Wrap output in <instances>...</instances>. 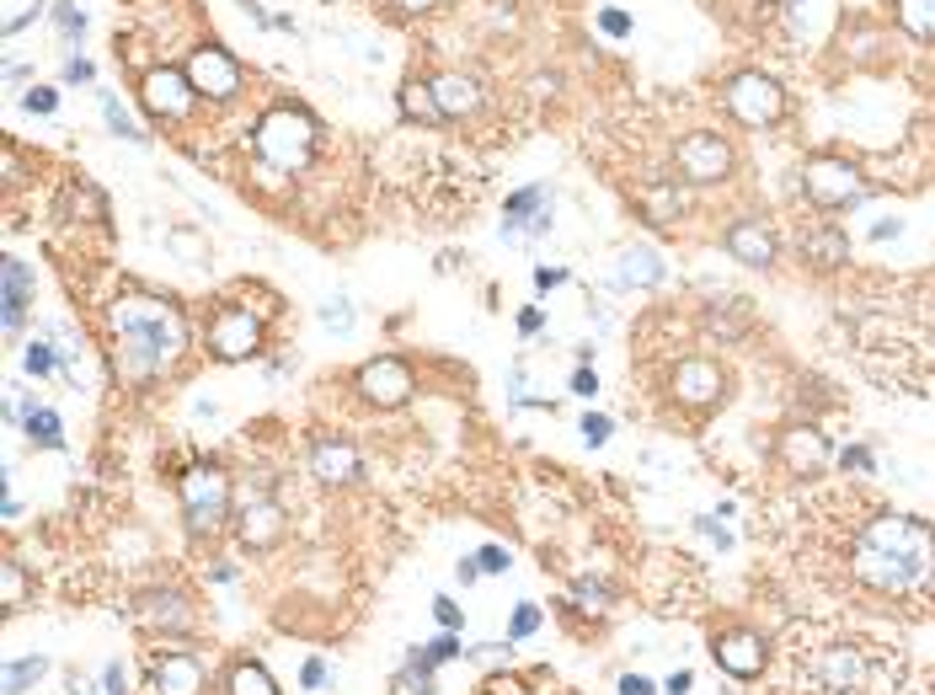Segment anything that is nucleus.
Here are the masks:
<instances>
[{
  "label": "nucleus",
  "mask_w": 935,
  "mask_h": 695,
  "mask_svg": "<svg viewBox=\"0 0 935 695\" xmlns=\"http://www.w3.org/2000/svg\"><path fill=\"white\" fill-rule=\"evenodd\" d=\"M850 573L871 594H920L935 583V535L909 514H877L855 540Z\"/></svg>",
  "instance_id": "1"
},
{
  "label": "nucleus",
  "mask_w": 935,
  "mask_h": 695,
  "mask_svg": "<svg viewBox=\"0 0 935 695\" xmlns=\"http://www.w3.org/2000/svg\"><path fill=\"white\" fill-rule=\"evenodd\" d=\"M108 316L119 332V365L128 380H150L188 354V316L161 294H119Z\"/></svg>",
  "instance_id": "2"
},
{
  "label": "nucleus",
  "mask_w": 935,
  "mask_h": 695,
  "mask_svg": "<svg viewBox=\"0 0 935 695\" xmlns=\"http://www.w3.org/2000/svg\"><path fill=\"white\" fill-rule=\"evenodd\" d=\"M177 503H182V525L193 540H214L236 525V492H230V477L219 466H188L177 477Z\"/></svg>",
  "instance_id": "3"
},
{
  "label": "nucleus",
  "mask_w": 935,
  "mask_h": 695,
  "mask_svg": "<svg viewBox=\"0 0 935 695\" xmlns=\"http://www.w3.org/2000/svg\"><path fill=\"white\" fill-rule=\"evenodd\" d=\"M251 145H257L262 171H305L311 156H316V123L300 108H273V113L257 119Z\"/></svg>",
  "instance_id": "4"
},
{
  "label": "nucleus",
  "mask_w": 935,
  "mask_h": 695,
  "mask_svg": "<svg viewBox=\"0 0 935 695\" xmlns=\"http://www.w3.org/2000/svg\"><path fill=\"white\" fill-rule=\"evenodd\" d=\"M262 343H268V327H262V316H257L251 305H219L214 322H209V332H204V348L219 359V365H246V359H257Z\"/></svg>",
  "instance_id": "5"
},
{
  "label": "nucleus",
  "mask_w": 935,
  "mask_h": 695,
  "mask_svg": "<svg viewBox=\"0 0 935 695\" xmlns=\"http://www.w3.org/2000/svg\"><path fill=\"white\" fill-rule=\"evenodd\" d=\"M145 691L150 695H209V669L199 648L188 637L177 642H161L150 653V674H145Z\"/></svg>",
  "instance_id": "6"
},
{
  "label": "nucleus",
  "mask_w": 935,
  "mask_h": 695,
  "mask_svg": "<svg viewBox=\"0 0 935 695\" xmlns=\"http://www.w3.org/2000/svg\"><path fill=\"white\" fill-rule=\"evenodd\" d=\"M353 391L364 396L369 407L380 412H396L412 402V391H417V374H412L407 359H396V354H380V359H369L359 374H353Z\"/></svg>",
  "instance_id": "7"
},
{
  "label": "nucleus",
  "mask_w": 935,
  "mask_h": 695,
  "mask_svg": "<svg viewBox=\"0 0 935 695\" xmlns=\"http://www.w3.org/2000/svg\"><path fill=\"white\" fill-rule=\"evenodd\" d=\"M802 193H808L818 209H850V204L866 199L860 171H855L850 161H840V156H813V161L802 166Z\"/></svg>",
  "instance_id": "8"
},
{
  "label": "nucleus",
  "mask_w": 935,
  "mask_h": 695,
  "mask_svg": "<svg viewBox=\"0 0 935 695\" xmlns=\"http://www.w3.org/2000/svg\"><path fill=\"white\" fill-rule=\"evenodd\" d=\"M134 620L145 626V631H156L161 642H177V637H188L193 631V599L182 594V588H145V594H134Z\"/></svg>",
  "instance_id": "9"
},
{
  "label": "nucleus",
  "mask_w": 935,
  "mask_h": 695,
  "mask_svg": "<svg viewBox=\"0 0 935 695\" xmlns=\"http://www.w3.org/2000/svg\"><path fill=\"white\" fill-rule=\"evenodd\" d=\"M711 663L728 674V680H759L770 669V642L748 626H728L711 637Z\"/></svg>",
  "instance_id": "10"
},
{
  "label": "nucleus",
  "mask_w": 935,
  "mask_h": 695,
  "mask_svg": "<svg viewBox=\"0 0 935 695\" xmlns=\"http://www.w3.org/2000/svg\"><path fill=\"white\" fill-rule=\"evenodd\" d=\"M674 166H679V177H685V182L711 188V182H722V177L732 171V145L722 139V134H711V128H695L690 139H679Z\"/></svg>",
  "instance_id": "11"
},
{
  "label": "nucleus",
  "mask_w": 935,
  "mask_h": 695,
  "mask_svg": "<svg viewBox=\"0 0 935 695\" xmlns=\"http://www.w3.org/2000/svg\"><path fill=\"white\" fill-rule=\"evenodd\" d=\"M230 535H236V546H241V551H273V546L289 535L284 503H279V497H246L241 508H236Z\"/></svg>",
  "instance_id": "12"
},
{
  "label": "nucleus",
  "mask_w": 935,
  "mask_h": 695,
  "mask_svg": "<svg viewBox=\"0 0 935 695\" xmlns=\"http://www.w3.org/2000/svg\"><path fill=\"white\" fill-rule=\"evenodd\" d=\"M780 108H786V97H780V86L770 76H732L728 81V113L737 123H748V128H765V123L780 119Z\"/></svg>",
  "instance_id": "13"
},
{
  "label": "nucleus",
  "mask_w": 935,
  "mask_h": 695,
  "mask_svg": "<svg viewBox=\"0 0 935 695\" xmlns=\"http://www.w3.org/2000/svg\"><path fill=\"white\" fill-rule=\"evenodd\" d=\"M188 81H193L199 97L225 102V97H236V91H241V65H236L219 43H204V48H193V54H188Z\"/></svg>",
  "instance_id": "14"
},
{
  "label": "nucleus",
  "mask_w": 935,
  "mask_h": 695,
  "mask_svg": "<svg viewBox=\"0 0 935 695\" xmlns=\"http://www.w3.org/2000/svg\"><path fill=\"white\" fill-rule=\"evenodd\" d=\"M139 97H145V108L156 113V119H188L193 113V102H199V91H193V81L182 76V70H171V65H161V70H150L145 81H139Z\"/></svg>",
  "instance_id": "15"
},
{
  "label": "nucleus",
  "mask_w": 935,
  "mask_h": 695,
  "mask_svg": "<svg viewBox=\"0 0 935 695\" xmlns=\"http://www.w3.org/2000/svg\"><path fill=\"white\" fill-rule=\"evenodd\" d=\"M311 477H316L322 487H353V482L364 477V460H359V450H353L348 439L322 434V439L311 445Z\"/></svg>",
  "instance_id": "16"
},
{
  "label": "nucleus",
  "mask_w": 935,
  "mask_h": 695,
  "mask_svg": "<svg viewBox=\"0 0 935 695\" xmlns=\"http://www.w3.org/2000/svg\"><path fill=\"white\" fill-rule=\"evenodd\" d=\"M818 685L829 695H855L866 691V653L860 648H850V642H840V648H823L813 663Z\"/></svg>",
  "instance_id": "17"
},
{
  "label": "nucleus",
  "mask_w": 935,
  "mask_h": 695,
  "mask_svg": "<svg viewBox=\"0 0 935 695\" xmlns=\"http://www.w3.org/2000/svg\"><path fill=\"white\" fill-rule=\"evenodd\" d=\"M27 311H33V273H27L22 257H5L0 262V327H5V337L22 332Z\"/></svg>",
  "instance_id": "18"
},
{
  "label": "nucleus",
  "mask_w": 935,
  "mask_h": 695,
  "mask_svg": "<svg viewBox=\"0 0 935 695\" xmlns=\"http://www.w3.org/2000/svg\"><path fill=\"white\" fill-rule=\"evenodd\" d=\"M722 391H728V374L711 359H685L674 369V396L685 407H711V402H722Z\"/></svg>",
  "instance_id": "19"
},
{
  "label": "nucleus",
  "mask_w": 935,
  "mask_h": 695,
  "mask_svg": "<svg viewBox=\"0 0 935 695\" xmlns=\"http://www.w3.org/2000/svg\"><path fill=\"white\" fill-rule=\"evenodd\" d=\"M728 251H732V262H743V268H770V262H775L770 225H765V220H754V214L732 220V225H728Z\"/></svg>",
  "instance_id": "20"
},
{
  "label": "nucleus",
  "mask_w": 935,
  "mask_h": 695,
  "mask_svg": "<svg viewBox=\"0 0 935 695\" xmlns=\"http://www.w3.org/2000/svg\"><path fill=\"white\" fill-rule=\"evenodd\" d=\"M551 209V188L545 182H529V188H519V193H508V204H503V242H525V225L529 220H540Z\"/></svg>",
  "instance_id": "21"
},
{
  "label": "nucleus",
  "mask_w": 935,
  "mask_h": 695,
  "mask_svg": "<svg viewBox=\"0 0 935 695\" xmlns=\"http://www.w3.org/2000/svg\"><path fill=\"white\" fill-rule=\"evenodd\" d=\"M391 685L407 691V695H439L444 691V685H439V663L428 658L423 642H407V648H402V669L391 674Z\"/></svg>",
  "instance_id": "22"
},
{
  "label": "nucleus",
  "mask_w": 935,
  "mask_h": 695,
  "mask_svg": "<svg viewBox=\"0 0 935 695\" xmlns=\"http://www.w3.org/2000/svg\"><path fill=\"white\" fill-rule=\"evenodd\" d=\"M663 251L647 242H631L626 251H620V289H652L663 284Z\"/></svg>",
  "instance_id": "23"
},
{
  "label": "nucleus",
  "mask_w": 935,
  "mask_h": 695,
  "mask_svg": "<svg viewBox=\"0 0 935 695\" xmlns=\"http://www.w3.org/2000/svg\"><path fill=\"white\" fill-rule=\"evenodd\" d=\"M428 86H433V102H439L444 119H465V113L482 108V86L471 81V76H454V70H449V76H433Z\"/></svg>",
  "instance_id": "24"
},
{
  "label": "nucleus",
  "mask_w": 935,
  "mask_h": 695,
  "mask_svg": "<svg viewBox=\"0 0 935 695\" xmlns=\"http://www.w3.org/2000/svg\"><path fill=\"white\" fill-rule=\"evenodd\" d=\"M780 455H786V466H791L797 477H818V471L829 466V445H823V434H813V428H791L786 445H780Z\"/></svg>",
  "instance_id": "25"
},
{
  "label": "nucleus",
  "mask_w": 935,
  "mask_h": 695,
  "mask_svg": "<svg viewBox=\"0 0 935 695\" xmlns=\"http://www.w3.org/2000/svg\"><path fill=\"white\" fill-rule=\"evenodd\" d=\"M48 669H54V658H48V653L5 658V669H0V691H5V695H33L43 680H48Z\"/></svg>",
  "instance_id": "26"
},
{
  "label": "nucleus",
  "mask_w": 935,
  "mask_h": 695,
  "mask_svg": "<svg viewBox=\"0 0 935 695\" xmlns=\"http://www.w3.org/2000/svg\"><path fill=\"white\" fill-rule=\"evenodd\" d=\"M219 691H225V695H284V691H279V680H273L257 658H236V663L225 669Z\"/></svg>",
  "instance_id": "27"
},
{
  "label": "nucleus",
  "mask_w": 935,
  "mask_h": 695,
  "mask_svg": "<svg viewBox=\"0 0 935 695\" xmlns=\"http://www.w3.org/2000/svg\"><path fill=\"white\" fill-rule=\"evenodd\" d=\"M567 605L572 610H583V615H594V620H605V615L615 610V588L605 583V578L577 573L572 578V588H567Z\"/></svg>",
  "instance_id": "28"
},
{
  "label": "nucleus",
  "mask_w": 935,
  "mask_h": 695,
  "mask_svg": "<svg viewBox=\"0 0 935 695\" xmlns=\"http://www.w3.org/2000/svg\"><path fill=\"white\" fill-rule=\"evenodd\" d=\"M22 434H27V445H33V450H65V445H70V439H65V423H59V412H54V407H33V412H27Z\"/></svg>",
  "instance_id": "29"
},
{
  "label": "nucleus",
  "mask_w": 935,
  "mask_h": 695,
  "mask_svg": "<svg viewBox=\"0 0 935 695\" xmlns=\"http://www.w3.org/2000/svg\"><path fill=\"white\" fill-rule=\"evenodd\" d=\"M27 599H33V578H27V568L16 557H5L0 562V605L16 615V610H27Z\"/></svg>",
  "instance_id": "30"
},
{
  "label": "nucleus",
  "mask_w": 935,
  "mask_h": 695,
  "mask_svg": "<svg viewBox=\"0 0 935 695\" xmlns=\"http://www.w3.org/2000/svg\"><path fill=\"white\" fill-rule=\"evenodd\" d=\"M802 257L818 262V268H845V262H850V242H845L840 231H818V236L802 242Z\"/></svg>",
  "instance_id": "31"
},
{
  "label": "nucleus",
  "mask_w": 935,
  "mask_h": 695,
  "mask_svg": "<svg viewBox=\"0 0 935 695\" xmlns=\"http://www.w3.org/2000/svg\"><path fill=\"white\" fill-rule=\"evenodd\" d=\"M22 369L33 374V380H48L54 369H59V348H54V327H43L33 343H27V354H22Z\"/></svg>",
  "instance_id": "32"
},
{
  "label": "nucleus",
  "mask_w": 935,
  "mask_h": 695,
  "mask_svg": "<svg viewBox=\"0 0 935 695\" xmlns=\"http://www.w3.org/2000/svg\"><path fill=\"white\" fill-rule=\"evenodd\" d=\"M402 113H407L412 123H449L444 113H439L433 86H428V81H407V91H402Z\"/></svg>",
  "instance_id": "33"
},
{
  "label": "nucleus",
  "mask_w": 935,
  "mask_h": 695,
  "mask_svg": "<svg viewBox=\"0 0 935 695\" xmlns=\"http://www.w3.org/2000/svg\"><path fill=\"white\" fill-rule=\"evenodd\" d=\"M898 22L914 38H935V0H898Z\"/></svg>",
  "instance_id": "34"
},
{
  "label": "nucleus",
  "mask_w": 935,
  "mask_h": 695,
  "mask_svg": "<svg viewBox=\"0 0 935 695\" xmlns=\"http://www.w3.org/2000/svg\"><path fill=\"white\" fill-rule=\"evenodd\" d=\"M540 626H545V610H540L534 599H519V605L508 610V642H529Z\"/></svg>",
  "instance_id": "35"
},
{
  "label": "nucleus",
  "mask_w": 935,
  "mask_h": 695,
  "mask_svg": "<svg viewBox=\"0 0 935 695\" xmlns=\"http://www.w3.org/2000/svg\"><path fill=\"white\" fill-rule=\"evenodd\" d=\"M102 119H108V128H113L119 139H128V145H145V139H150V134H145L139 123H134L128 113H123V102H119V97H102Z\"/></svg>",
  "instance_id": "36"
},
{
  "label": "nucleus",
  "mask_w": 935,
  "mask_h": 695,
  "mask_svg": "<svg viewBox=\"0 0 935 695\" xmlns=\"http://www.w3.org/2000/svg\"><path fill=\"white\" fill-rule=\"evenodd\" d=\"M423 648H428V658H433L439 669H444V663H460V658H465V631H433Z\"/></svg>",
  "instance_id": "37"
},
{
  "label": "nucleus",
  "mask_w": 935,
  "mask_h": 695,
  "mask_svg": "<svg viewBox=\"0 0 935 695\" xmlns=\"http://www.w3.org/2000/svg\"><path fill=\"white\" fill-rule=\"evenodd\" d=\"M331 685H337V669H331V663H326L322 653H316V658H305V663H300V691H305V695L331 691Z\"/></svg>",
  "instance_id": "38"
},
{
  "label": "nucleus",
  "mask_w": 935,
  "mask_h": 695,
  "mask_svg": "<svg viewBox=\"0 0 935 695\" xmlns=\"http://www.w3.org/2000/svg\"><path fill=\"white\" fill-rule=\"evenodd\" d=\"M840 471H845V477H877V455H871V445H845V450H840Z\"/></svg>",
  "instance_id": "39"
},
{
  "label": "nucleus",
  "mask_w": 935,
  "mask_h": 695,
  "mask_svg": "<svg viewBox=\"0 0 935 695\" xmlns=\"http://www.w3.org/2000/svg\"><path fill=\"white\" fill-rule=\"evenodd\" d=\"M353 322H359V316H353V305H348L342 294H337V300H326V305H322V327H326V332L348 337V332H353Z\"/></svg>",
  "instance_id": "40"
},
{
  "label": "nucleus",
  "mask_w": 935,
  "mask_h": 695,
  "mask_svg": "<svg viewBox=\"0 0 935 695\" xmlns=\"http://www.w3.org/2000/svg\"><path fill=\"white\" fill-rule=\"evenodd\" d=\"M577 434H583V445H588V450H605V445H610V434H615V423L605 417V412H588V417L577 423Z\"/></svg>",
  "instance_id": "41"
},
{
  "label": "nucleus",
  "mask_w": 935,
  "mask_h": 695,
  "mask_svg": "<svg viewBox=\"0 0 935 695\" xmlns=\"http://www.w3.org/2000/svg\"><path fill=\"white\" fill-rule=\"evenodd\" d=\"M514 648H519V642H508V637H503V642H471V648H465V663H482V669H487V663H508Z\"/></svg>",
  "instance_id": "42"
},
{
  "label": "nucleus",
  "mask_w": 935,
  "mask_h": 695,
  "mask_svg": "<svg viewBox=\"0 0 935 695\" xmlns=\"http://www.w3.org/2000/svg\"><path fill=\"white\" fill-rule=\"evenodd\" d=\"M433 620H439V631H465V605H454L449 594H433Z\"/></svg>",
  "instance_id": "43"
},
{
  "label": "nucleus",
  "mask_w": 935,
  "mask_h": 695,
  "mask_svg": "<svg viewBox=\"0 0 935 695\" xmlns=\"http://www.w3.org/2000/svg\"><path fill=\"white\" fill-rule=\"evenodd\" d=\"M476 562H482V573L487 578H503L508 568H514V557H508V546H497V540H487L482 551H476Z\"/></svg>",
  "instance_id": "44"
},
{
  "label": "nucleus",
  "mask_w": 935,
  "mask_h": 695,
  "mask_svg": "<svg viewBox=\"0 0 935 695\" xmlns=\"http://www.w3.org/2000/svg\"><path fill=\"white\" fill-rule=\"evenodd\" d=\"M166 246H171V251H182L188 262H209V246L199 242L193 231H166Z\"/></svg>",
  "instance_id": "45"
},
{
  "label": "nucleus",
  "mask_w": 935,
  "mask_h": 695,
  "mask_svg": "<svg viewBox=\"0 0 935 695\" xmlns=\"http://www.w3.org/2000/svg\"><path fill=\"white\" fill-rule=\"evenodd\" d=\"M54 22H59V33H65V38H76V33L86 27L81 0H59V5H54Z\"/></svg>",
  "instance_id": "46"
},
{
  "label": "nucleus",
  "mask_w": 935,
  "mask_h": 695,
  "mask_svg": "<svg viewBox=\"0 0 935 695\" xmlns=\"http://www.w3.org/2000/svg\"><path fill=\"white\" fill-rule=\"evenodd\" d=\"M695 530L706 535L717 551H732V530H728V525H717V514H695Z\"/></svg>",
  "instance_id": "47"
},
{
  "label": "nucleus",
  "mask_w": 935,
  "mask_h": 695,
  "mask_svg": "<svg viewBox=\"0 0 935 695\" xmlns=\"http://www.w3.org/2000/svg\"><path fill=\"white\" fill-rule=\"evenodd\" d=\"M615 691H620V695H663V685H657L652 674H637V669H631V674H620V680H615Z\"/></svg>",
  "instance_id": "48"
},
{
  "label": "nucleus",
  "mask_w": 935,
  "mask_h": 695,
  "mask_svg": "<svg viewBox=\"0 0 935 695\" xmlns=\"http://www.w3.org/2000/svg\"><path fill=\"white\" fill-rule=\"evenodd\" d=\"M102 685H108V695H134V691H128V669H123V658H108V663H102Z\"/></svg>",
  "instance_id": "49"
},
{
  "label": "nucleus",
  "mask_w": 935,
  "mask_h": 695,
  "mask_svg": "<svg viewBox=\"0 0 935 695\" xmlns=\"http://www.w3.org/2000/svg\"><path fill=\"white\" fill-rule=\"evenodd\" d=\"M482 562H476V551H471V557H460V562H454V583H460V588H476V583H482Z\"/></svg>",
  "instance_id": "50"
},
{
  "label": "nucleus",
  "mask_w": 935,
  "mask_h": 695,
  "mask_svg": "<svg viewBox=\"0 0 935 695\" xmlns=\"http://www.w3.org/2000/svg\"><path fill=\"white\" fill-rule=\"evenodd\" d=\"M572 396H599V374H594V365L572 369Z\"/></svg>",
  "instance_id": "51"
},
{
  "label": "nucleus",
  "mask_w": 935,
  "mask_h": 695,
  "mask_svg": "<svg viewBox=\"0 0 935 695\" xmlns=\"http://www.w3.org/2000/svg\"><path fill=\"white\" fill-rule=\"evenodd\" d=\"M54 102H59V97H54L48 86H33V91L22 97V108H27V113H54Z\"/></svg>",
  "instance_id": "52"
},
{
  "label": "nucleus",
  "mask_w": 935,
  "mask_h": 695,
  "mask_svg": "<svg viewBox=\"0 0 935 695\" xmlns=\"http://www.w3.org/2000/svg\"><path fill=\"white\" fill-rule=\"evenodd\" d=\"M572 273L567 268H534V289H540V294H551V289H562L567 284Z\"/></svg>",
  "instance_id": "53"
},
{
  "label": "nucleus",
  "mask_w": 935,
  "mask_h": 695,
  "mask_svg": "<svg viewBox=\"0 0 935 695\" xmlns=\"http://www.w3.org/2000/svg\"><path fill=\"white\" fill-rule=\"evenodd\" d=\"M599 27H605L610 38H626V33H631V16H626V11H599Z\"/></svg>",
  "instance_id": "54"
},
{
  "label": "nucleus",
  "mask_w": 935,
  "mask_h": 695,
  "mask_svg": "<svg viewBox=\"0 0 935 695\" xmlns=\"http://www.w3.org/2000/svg\"><path fill=\"white\" fill-rule=\"evenodd\" d=\"M70 695H108V685L91 680V674H81V669H70Z\"/></svg>",
  "instance_id": "55"
},
{
  "label": "nucleus",
  "mask_w": 935,
  "mask_h": 695,
  "mask_svg": "<svg viewBox=\"0 0 935 695\" xmlns=\"http://www.w3.org/2000/svg\"><path fill=\"white\" fill-rule=\"evenodd\" d=\"M695 691V674L690 669H674L668 680H663V695H690Z\"/></svg>",
  "instance_id": "56"
},
{
  "label": "nucleus",
  "mask_w": 935,
  "mask_h": 695,
  "mask_svg": "<svg viewBox=\"0 0 935 695\" xmlns=\"http://www.w3.org/2000/svg\"><path fill=\"white\" fill-rule=\"evenodd\" d=\"M519 332H525V337L545 332V311H540V305H525V311H519Z\"/></svg>",
  "instance_id": "57"
},
{
  "label": "nucleus",
  "mask_w": 935,
  "mask_h": 695,
  "mask_svg": "<svg viewBox=\"0 0 935 695\" xmlns=\"http://www.w3.org/2000/svg\"><path fill=\"white\" fill-rule=\"evenodd\" d=\"M209 578H214V583H236V578H241V568H236L230 557H214V568H209Z\"/></svg>",
  "instance_id": "58"
},
{
  "label": "nucleus",
  "mask_w": 935,
  "mask_h": 695,
  "mask_svg": "<svg viewBox=\"0 0 935 695\" xmlns=\"http://www.w3.org/2000/svg\"><path fill=\"white\" fill-rule=\"evenodd\" d=\"M898 231H903V220H877V225H871V242H888V236H898Z\"/></svg>",
  "instance_id": "59"
},
{
  "label": "nucleus",
  "mask_w": 935,
  "mask_h": 695,
  "mask_svg": "<svg viewBox=\"0 0 935 695\" xmlns=\"http://www.w3.org/2000/svg\"><path fill=\"white\" fill-rule=\"evenodd\" d=\"M65 76H70V81H91V65H86V59H70Z\"/></svg>",
  "instance_id": "60"
},
{
  "label": "nucleus",
  "mask_w": 935,
  "mask_h": 695,
  "mask_svg": "<svg viewBox=\"0 0 935 695\" xmlns=\"http://www.w3.org/2000/svg\"><path fill=\"white\" fill-rule=\"evenodd\" d=\"M402 11H428V0H396Z\"/></svg>",
  "instance_id": "61"
}]
</instances>
